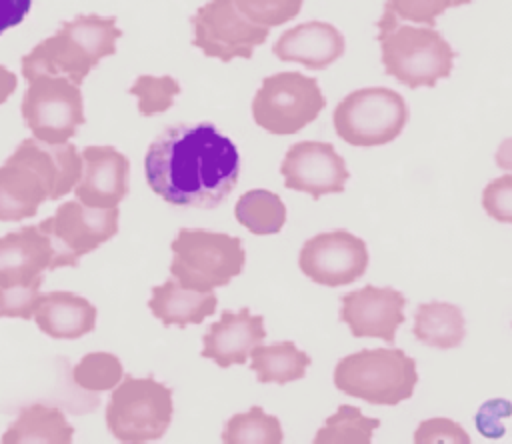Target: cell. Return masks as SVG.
<instances>
[{"instance_id":"obj_27","label":"cell","mask_w":512,"mask_h":444,"mask_svg":"<svg viewBox=\"0 0 512 444\" xmlns=\"http://www.w3.org/2000/svg\"><path fill=\"white\" fill-rule=\"evenodd\" d=\"M380 426L378 418H368L358 406L342 404L318 428L316 444H370L374 430Z\"/></svg>"},{"instance_id":"obj_17","label":"cell","mask_w":512,"mask_h":444,"mask_svg":"<svg viewBox=\"0 0 512 444\" xmlns=\"http://www.w3.org/2000/svg\"><path fill=\"white\" fill-rule=\"evenodd\" d=\"M346 50L344 34L328 22L310 20L278 36L272 52L282 62H298L310 70H324Z\"/></svg>"},{"instance_id":"obj_36","label":"cell","mask_w":512,"mask_h":444,"mask_svg":"<svg viewBox=\"0 0 512 444\" xmlns=\"http://www.w3.org/2000/svg\"><path fill=\"white\" fill-rule=\"evenodd\" d=\"M32 0H0V34L18 26L30 12Z\"/></svg>"},{"instance_id":"obj_6","label":"cell","mask_w":512,"mask_h":444,"mask_svg":"<svg viewBox=\"0 0 512 444\" xmlns=\"http://www.w3.org/2000/svg\"><path fill=\"white\" fill-rule=\"evenodd\" d=\"M408 122L404 98L384 86L358 88L334 108L332 124L340 140L350 146L370 148L396 140Z\"/></svg>"},{"instance_id":"obj_1","label":"cell","mask_w":512,"mask_h":444,"mask_svg":"<svg viewBox=\"0 0 512 444\" xmlns=\"http://www.w3.org/2000/svg\"><path fill=\"white\" fill-rule=\"evenodd\" d=\"M146 182L174 206L216 208L236 188L240 154L210 122L172 124L148 146Z\"/></svg>"},{"instance_id":"obj_9","label":"cell","mask_w":512,"mask_h":444,"mask_svg":"<svg viewBox=\"0 0 512 444\" xmlns=\"http://www.w3.org/2000/svg\"><path fill=\"white\" fill-rule=\"evenodd\" d=\"M20 110L32 136L54 144L68 142L86 120L80 84L54 74L28 80Z\"/></svg>"},{"instance_id":"obj_5","label":"cell","mask_w":512,"mask_h":444,"mask_svg":"<svg viewBox=\"0 0 512 444\" xmlns=\"http://www.w3.org/2000/svg\"><path fill=\"white\" fill-rule=\"evenodd\" d=\"M172 390L152 376H124L112 388L106 406V426L126 444H144L164 436L172 420Z\"/></svg>"},{"instance_id":"obj_15","label":"cell","mask_w":512,"mask_h":444,"mask_svg":"<svg viewBox=\"0 0 512 444\" xmlns=\"http://www.w3.org/2000/svg\"><path fill=\"white\" fill-rule=\"evenodd\" d=\"M52 264V244L38 224L0 236V288L44 282Z\"/></svg>"},{"instance_id":"obj_32","label":"cell","mask_w":512,"mask_h":444,"mask_svg":"<svg viewBox=\"0 0 512 444\" xmlns=\"http://www.w3.org/2000/svg\"><path fill=\"white\" fill-rule=\"evenodd\" d=\"M448 8H454V0H386L384 6L400 20L426 26H434L436 18Z\"/></svg>"},{"instance_id":"obj_11","label":"cell","mask_w":512,"mask_h":444,"mask_svg":"<svg viewBox=\"0 0 512 444\" xmlns=\"http://www.w3.org/2000/svg\"><path fill=\"white\" fill-rule=\"evenodd\" d=\"M368 246L348 230L320 232L304 242L298 266L304 276L322 286H346L364 276Z\"/></svg>"},{"instance_id":"obj_8","label":"cell","mask_w":512,"mask_h":444,"mask_svg":"<svg viewBox=\"0 0 512 444\" xmlns=\"http://www.w3.org/2000/svg\"><path fill=\"white\" fill-rule=\"evenodd\" d=\"M38 228L52 244L50 270L76 266L82 256L102 246L118 232V210L94 208L76 198L60 204Z\"/></svg>"},{"instance_id":"obj_24","label":"cell","mask_w":512,"mask_h":444,"mask_svg":"<svg viewBox=\"0 0 512 444\" xmlns=\"http://www.w3.org/2000/svg\"><path fill=\"white\" fill-rule=\"evenodd\" d=\"M412 332L426 346L440 350L458 348L466 338L464 314L456 304L424 302L414 314Z\"/></svg>"},{"instance_id":"obj_23","label":"cell","mask_w":512,"mask_h":444,"mask_svg":"<svg viewBox=\"0 0 512 444\" xmlns=\"http://www.w3.org/2000/svg\"><path fill=\"white\" fill-rule=\"evenodd\" d=\"M72 440L74 428L64 412L42 402L24 406L2 434L4 444H70Z\"/></svg>"},{"instance_id":"obj_3","label":"cell","mask_w":512,"mask_h":444,"mask_svg":"<svg viewBox=\"0 0 512 444\" xmlns=\"http://www.w3.org/2000/svg\"><path fill=\"white\" fill-rule=\"evenodd\" d=\"M416 384V362L400 348L360 350L334 368V386L368 404L396 406L414 394Z\"/></svg>"},{"instance_id":"obj_21","label":"cell","mask_w":512,"mask_h":444,"mask_svg":"<svg viewBox=\"0 0 512 444\" xmlns=\"http://www.w3.org/2000/svg\"><path fill=\"white\" fill-rule=\"evenodd\" d=\"M44 200H50L44 178L26 162L8 156L0 166V220L20 222L30 218Z\"/></svg>"},{"instance_id":"obj_31","label":"cell","mask_w":512,"mask_h":444,"mask_svg":"<svg viewBox=\"0 0 512 444\" xmlns=\"http://www.w3.org/2000/svg\"><path fill=\"white\" fill-rule=\"evenodd\" d=\"M234 4L250 22L274 28L296 18L304 0H234Z\"/></svg>"},{"instance_id":"obj_14","label":"cell","mask_w":512,"mask_h":444,"mask_svg":"<svg viewBox=\"0 0 512 444\" xmlns=\"http://www.w3.org/2000/svg\"><path fill=\"white\" fill-rule=\"evenodd\" d=\"M80 154L82 176L74 188L76 198L94 208H116L128 194V158L108 144L86 146Z\"/></svg>"},{"instance_id":"obj_12","label":"cell","mask_w":512,"mask_h":444,"mask_svg":"<svg viewBox=\"0 0 512 444\" xmlns=\"http://www.w3.org/2000/svg\"><path fill=\"white\" fill-rule=\"evenodd\" d=\"M284 186L310 194L318 200L324 194L344 192L350 172L344 158L330 142L302 140L288 148L280 164Z\"/></svg>"},{"instance_id":"obj_4","label":"cell","mask_w":512,"mask_h":444,"mask_svg":"<svg viewBox=\"0 0 512 444\" xmlns=\"http://www.w3.org/2000/svg\"><path fill=\"white\" fill-rule=\"evenodd\" d=\"M170 274L184 286L214 290L236 278L246 262L238 236L204 228H182L172 240Z\"/></svg>"},{"instance_id":"obj_33","label":"cell","mask_w":512,"mask_h":444,"mask_svg":"<svg viewBox=\"0 0 512 444\" xmlns=\"http://www.w3.org/2000/svg\"><path fill=\"white\" fill-rule=\"evenodd\" d=\"M42 282L28 286L0 288V316L2 318H34V310L40 298Z\"/></svg>"},{"instance_id":"obj_10","label":"cell","mask_w":512,"mask_h":444,"mask_svg":"<svg viewBox=\"0 0 512 444\" xmlns=\"http://www.w3.org/2000/svg\"><path fill=\"white\" fill-rule=\"evenodd\" d=\"M190 24L192 44L204 56L220 62L252 58L254 50L266 42L270 30L242 16L234 0H208L194 12Z\"/></svg>"},{"instance_id":"obj_13","label":"cell","mask_w":512,"mask_h":444,"mask_svg":"<svg viewBox=\"0 0 512 444\" xmlns=\"http://www.w3.org/2000/svg\"><path fill=\"white\" fill-rule=\"evenodd\" d=\"M340 320L348 324L354 338H382L394 342L398 326L404 322L406 298L400 290L364 286L340 300Z\"/></svg>"},{"instance_id":"obj_26","label":"cell","mask_w":512,"mask_h":444,"mask_svg":"<svg viewBox=\"0 0 512 444\" xmlns=\"http://www.w3.org/2000/svg\"><path fill=\"white\" fill-rule=\"evenodd\" d=\"M234 216L248 232L256 236H268L282 230L286 222V206L278 194L256 188L238 198Z\"/></svg>"},{"instance_id":"obj_18","label":"cell","mask_w":512,"mask_h":444,"mask_svg":"<svg viewBox=\"0 0 512 444\" xmlns=\"http://www.w3.org/2000/svg\"><path fill=\"white\" fill-rule=\"evenodd\" d=\"M32 166L46 182L50 200H58L76 188L82 176V154L70 142H44L24 138L10 154Z\"/></svg>"},{"instance_id":"obj_34","label":"cell","mask_w":512,"mask_h":444,"mask_svg":"<svg viewBox=\"0 0 512 444\" xmlns=\"http://www.w3.org/2000/svg\"><path fill=\"white\" fill-rule=\"evenodd\" d=\"M482 208L496 222L512 224V174L498 176L482 192Z\"/></svg>"},{"instance_id":"obj_37","label":"cell","mask_w":512,"mask_h":444,"mask_svg":"<svg viewBox=\"0 0 512 444\" xmlns=\"http://www.w3.org/2000/svg\"><path fill=\"white\" fill-rule=\"evenodd\" d=\"M16 86H18L16 74L0 64V104H4L14 94Z\"/></svg>"},{"instance_id":"obj_30","label":"cell","mask_w":512,"mask_h":444,"mask_svg":"<svg viewBox=\"0 0 512 444\" xmlns=\"http://www.w3.org/2000/svg\"><path fill=\"white\" fill-rule=\"evenodd\" d=\"M128 92L136 98L138 112L142 116H158L172 108L176 96L182 92L180 82L174 76L140 74Z\"/></svg>"},{"instance_id":"obj_7","label":"cell","mask_w":512,"mask_h":444,"mask_svg":"<svg viewBox=\"0 0 512 444\" xmlns=\"http://www.w3.org/2000/svg\"><path fill=\"white\" fill-rule=\"evenodd\" d=\"M326 98L316 78L302 72H276L266 76L252 98V118L268 134L288 136L314 122Z\"/></svg>"},{"instance_id":"obj_35","label":"cell","mask_w":512,"mask_h":444,"mask_svg":"<svg viewBox=\"0 0 512 444\" xmlns=\"http://www.w3.org/2000/svg\"><path fill=\"white\" fill-rule=\"evenodd\" d=\"M414 442L416 444H430V442L468 444L470 436L458 422L438 416V418H428L420 422V426L414 432Z\"/></svg>"},{"instance_id":"obj_29","label":"cell","mask_w":512,"mask_h":444,"mask_svg":"<svg viewBox=\"0 0 512 444\" xmlns=\"http://www.w3.org/2000/svg\"><path fill=\"white\" fill-rule=\"evenodd\" d=\"M122 376V362L110 352H90L72 368L74 384L86 392L112 390L120 384Z\"/></svg>"},{"instance_id":"obj_16","label":"cell","mask_w":512,"mask_h":444,"mask_svg":"<svg viewBox=\"0 0 512 444\" xmlns=\"http://www.w3.org/2000/svg\"><path fill=\"white\" fill-rule=\"evenodd\" d=\"M266 338L264 318L252 314L248 308L238 312L224 310L202 340V358L214 360L220 368L244 364L252 350Z\"/></svg>"},{"instance_id":"obj_38","label":"cell","mask_w":512,"mask_h":444,"mask_svg":"<svg viewBox=\"0 0 512 444\" xmlns=\"http://www.w3.org/2000/svg\"><path fill=\"white\" fill-rule=\"evenodd\" d=\"M494 160H496V166H498V168L512 172V136L500 142Z\"/></svg>"},{"instance_id":"obj_39","label":"cell","mask_w":512,"mask_h":444,"mask_svg":"<svg viewBox=\"0 0 512 444\" xmlns=\"http://www.w3.org/2000/svg\"><path fill=\"white\" fill-rule=\"evenodd\" d=\"M472 0H454V6H464V4H470Z\"/></svg>"},{"instance_id":"obj_20","label":"cell","mask_w":512,"mask_h":444,"mask_svg":"<svg viewBox=\"0 0 512 444\" xmlns=\"http://www.w3.org/2000/svg\"><path fill=\"white\" fill-rule=\"evenodd\" d=\"M94 66L96 62L62 26L58 32L38 42L26 56H22V76L26 80L40 74H54L82 84Z\"/></svg>"},{"instance_id":"obj_19","label":"cell","mask_w":512,"mask_h":444,"mask_svg":"<svg viewBox=\"0 0 512 444\" xmlns=\"http://www.w3.org/2000/svg\"><path fill=\"white\" fill-rule=\"evenodd\" d=\"M96 306L68 290L44 292L34 310V322L40 332L56 340H76L96 326Z\"/></svg>"},{"instance_id":"obj_2","label":"cell","mask_w":512,"mask_h":444,"mask_svg":"<svg viewBox=\"0 0 512 444\" xmlns=\"http://www.w3.org/2000/svg\"><path fill=\"white\" fill-rule=\"evenodd\" d=\"M384 72L408 88L436 86L452 74L456 52L434 26L402 24L390 10L378 20Z\"/></svg>"},{"instance_id":"obj_22","label":"cell","mask_w":512,"mask_h":444,"mask_svg":"<svg viewBox=\"0 0 512 444\" xmlns=\"http://www.w3.org/2000/svg\"><path fill=\"white\" fill-rule=\"evenodd\" d=\"M218 298L212 290H196L180 284L174 276L164 284L152 288L148 300L150 312L164 326H190L200 324L216 312Z\"/></svg>"},{"instance_id":"obj_25","label":"cell","mask_w":512,"mask_h":444,"mask_svg":"<svg viewBox=\"0 0 512 444\" xmlns=\"http://www.w3.org/2000/svg\"><path fill=\"white\" fill-rule=\"evenodd\" d=\"M310 356L296 348L292 340L258 344L250 354V368L262 384H288L304 378Z\"/></svg>"},{"instance_id":"obj_28","label":"cell","mask_w":512,"mask_h":444,"mask_svg":"<svg viewBox=\"0 0 512 444\" xmlns=\"http://www.w3.org/2000/svg\"><path fill=\"white\" fill-rule=\"evenodd\" d=\"M226 444H278L284 440L280 420L266 414L260 406H252L248 412L228 418L222 430Z\"/></svg>"}]
</instances>
